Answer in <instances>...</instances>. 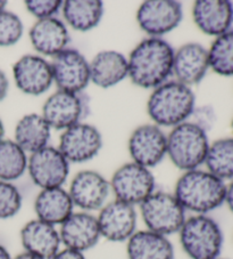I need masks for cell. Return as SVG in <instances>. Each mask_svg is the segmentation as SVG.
<instances>
[{"instance_id": "1", "label": "cell", "mask_w": 233, "mask_h": 259, "mask_svg": "<svg viewBox=\"0 0 233 259\" xmlns=\"http://www.w3.org/2000/svg\"><path fill=\"white\" fill-rule=\"evenodd\" d=\"M173 57L174 49L164 39H143L128 57V77L140 88H157L173 74Z\"/></svg>"}, {"instance_id": "2", "label": "cell", "mask_w": 233, "mask_h": 259, "mask_svg": "<svg viewBox=\"0 0 233 259\" xmlns=\"http://www.w3.org/2000/svg\"><path fill=\"white\" fill-rule=\"evenodd\" d=\"M226 183L208 170L185 171L179 177L173 194L186 211L208 215L225 202Z\"/></svg>"}, {"instance_id": "3", "label": "cell", "mask_w": 233, "mask_h": 259, "mask_svg": "<svg viewBox=\"0 0 233 259\" xmlns=\"http://www.w3.org/2000/svg\"><path fill=\"white\" fill-rule=\"evenodd\" d=\"M196 108L191 87L171 80L152 89L147 102L149 118L158 127H177L188 121Z\"/></svg>"}, {"instance_id": "4", "label": "cell", "mask_w": 233, "mask_h": 259, "mask_svg": "<svg viewBox=\"0 0 233 259\" xmlns=\"http://www.w3.org/2000/svg\"><path fill=\"white\" fill-rule=\"evenodd\" d=\"M178 234L182 250L190 259H216L221 256L223 231L210 216L187 217Z\"/></svg>"}, {"instance_id": "5", "label": "cell", "mask_w": 233, "mask_h": 259, "mask_svg": "<svg viewBox=\"0 0 233 259\" xmlns=\"http://www.w3.org/2000/svg\"><path fill=\"white\" fill-rule=\"evenodd\" d=\"M209 149L207 133L195 123L186 121L174 127L167 135V155L183 172L199 169Z\"/></svg>"}, {"instance_id": "6", "label": "cell", "mask_w": 233, "mask_h": 259, "mask_svg": "<svg viewBox=\"0 0 233 259\" xmlns=\"http://www.w3.org/2000/svg\"><path fill=\"white\" fill-rule=\"evenodd\" d=\"M146 230L169 236L179 233L187 220V211L173 193L155 191L139 205Z\"/></svg>"}, {"instance_id": "7", "label": "cell", "mask_w": 233, "mask_h": 259, "mask_svg": "<svg viewBox=\"0 0 233 259\" xmlns=\"http://www.w3.org/2000/svg\"><path fill=\"white\" fill-rule=\"evenodd\" d=\"M110 191L115 200L140 205L148 196L156 191L155 176L150 169L134 162H128L116 169L109 181Z\"/></svg>"}, {"instance_id": "8", "label": "cell", "mask_w": 233, "mask_h": 259, "mask_svg": "<svg viewBox=\"0 0 233 259\" xmlns=\"http://www.w3.org/2000/svg\"><path fill=\"white\" fill-rule=\"evenodd\" d=\"M31 181L41 190L63 187L70 174V163L56 147L47 145L30 154L28 169Z\"/></svg>"}, {"instance_id": "9", "label": "cell", "mask_w": 233, "mask_h": 259, "mask_svg": "<svg viewBox=\"0 0 233 259\" xmlns=\"http://www.w3.org/2000/svg\"><path fill=\"white\" fill-rule=\"evenodd\" d=\"M182 19V5L176 0H147L137 11L138 25L152 38H160L177 29Z\"/></svg>"}, {"instance_id": "10", "label": "cell", "mask_w": 233, "mask_h": 259, "mask_svg": "<svg viewBox=\"0 0 233 259\" xmlns=\"http://www.w3.org/2000/svg\"><path fill=\"white\" fill-rule=\"evenodd\" d=\"M128 147L132 162L150 169L162 162L167 154V136L156 124H141L131 134Z\"/></svg>"}, {"instance_id": "11", "label": "cell", "mask_w": 233, "mask_h": 259, "mask_svg": "<svg viewBox=\"0 0 233 259\" xmlns=\"http://www.w3.org/2000/svg\"><path fill=\"white\" fill-rule=\"evenodd\" d=\"M101 147L100 132L92 124L80 122L63 131L57 149L69 163H84L97 157Z\"/></svg>"}, {"instance_id": "12", "label": "cell", "mask_w": 233, "mask_h": 259, "mask_svg": "<svg viewBox=\"0 0 233 259\" xmlns=\"http://www.w3.org/2000/svg\"><path fill=\"white\" fill-rule=\"evenodd\" d=\"M53 82L58 91L80 94L90 82V65L81 53L66 48L52 57Z\"/></svg>"}, {"instance_id": "13", "label": "cell", "mask_w": 233, "mask_h": 259, "mask_svg": "<svg viewBox=\"0 0 233 259\" xmlns=\"http://www.w3.org/2000/svg\"><path fill=\"white\" fill-rule=\"evenodd\" d=\"M69 194L81 211H99L111 193L109 181L95 170H81L72 178Z\"/></svg>"}, {"instance_id": "14", "label": "cell", "mask_w": 233, "mask_h": 259, "mask_svg": "<svg viewBox=\"0 0 233 259\" xmlns=\"http://www.w3.org/2000/svg\"><path fill=\"white\" fill-rule=\"evenodd\" d=\"M101 238L115 243H122L136 233L138 212L136 207L122 201H108L97 216Z\"/></svg>"}, {"instance_id": "15", "label": "cell", "mask_w": 233, "mask_h": 259, "mask_svg": "<svg viewBox=\"0 0 233 259\" xmlns=\"http://www.w3.org/2000/svg\"><path fill=\"white\" fill-rule=\"evenodd\" d=\"M86 113L87 103L82 93L57 91L44 102L41 115L50 128L65 131L81 122Z\"/></svg>"}, {"instance_id": "16", "label": "cell", "mask_w": 233, "mask_h": 259, "mask_svg": "<svg viewBox=\"0 0 233 259\" xmlns=\"http://www.w3.org/2000/svg\"><path fill=\"white\" fill-rule=\"evenodd\" d=\"M16 87L26 95L39 96L49 91L53 83L50 62L39 55L22 56L13 66Z\"/></svg>"}, {"instance_id": "17", "label": "cell", "mask_w": 233, "mask_h": 259, "mask_svg": "<svg viewBox=\"0 0 233 259\" xmlns=\"http://www.w3.org/2000/svg\"><path fill=\"white\" fill-rule=\"evenodd\" d=\"M58 231L63 248L83 253L95 248L101 239L97 216L87 211H74Z\"/></svg>"}, {"instance_id": "18", "label": "cell", "mask_w": 233, "mask_h": 259, "mask_svg": "<svg viewBox=\"0 0 233 259\" xmlns=\"http://www.w3.org/2000/svg\"><path fill=\"white\" fill-rule=\"evenodd\" d=\"M209 70L208 49L198 42H188L174 51L173 74L188 87L198 84Z\"/></svg>"}, {"instance_id": "19", "label": "cell", "mask_w": 233, "mask_h": 259, "mask_svg": "<svg viewBox=\"0 0 233 259\" xmlns=\"http://www.w3.org/2000/svg\"><path fill=\"white\" fill-rule=\"evenodd\" d=\"M192 19L201 32L216 38L231 30L233 4L227 0H198L192 6Z\"/></svg>"}, {"instance_id": "20", "label": "cell", "mask_w": 233, "mask_h": 259, "mask_svg": "<svg viewBox=\"0 0 233 259\" xmlns=\"http://www.w3.org/2000/svg\"><path fill=\"white\" fill-rule=\"evenodd\" d=\"M20 239L24 251L41 259H50L62 249L57 227L38 218L25 223L21 229Z\"/></svg>"}, {"instance_id": "21", "label": "cell", "mask_w": 233, "mask_h": 259, "mask_svg": "<svg viewBox=\"0 0 233 259\" xmlns=\"http://www.w3.org/2000/svg\"><path fill=\"white\" fill-rule=\"evenodd\" d=\"M29 38L35 52L51 57L66 49L70 42L69 30L57 17L37 20L29 31Z\"/></svg>"}, {"instance_id": "22", "label": "cell", "mask_w": 233, "mask_h": 259, "mask_svg": "<svg viewBox=\"0 0 233 259\" xmlns=\"http://www.w3.org/2000/svg\"><path fill=\"white\" fill-rule=\"evenodd\" d=\"M38 220L60 226L74 212V204L64 187L40 190L33 203Z\"/></svg>"}, {"instance_id": "23", "label": "cell", "mask_w": 233, "mask_h": 259, "mask_svg": "<svg viewBox=\"0 0 233 259\" xmlns=\"http://www.w3.org/2000/svg\"><path fill=\"white\" fill-rule=\"evenodd\" d=\"M89 65L90 81L102 89L116 86L129 75L128 57L116 51L99 52Z\"/></svg>"}, {"instance_id": "24", "label": "cell", "mask_w": 233, "mask_h": 259, "mask_svg": "<svg viewBox=\"0 0 233 259\" xmlns=\"http://www.w3.org/2000/svg\"><path fill=\"white\" fill-rule=\"evenodd\" d=\"M125 243L128 259H176L168 236L149 230L137 231Z\"/></svg>"}, {"instance_id": "25", "label": "cell", "mask_w": 233, "mask_h": 259, "mask_svg": "<svg viewBox=\"0 0 233 259\" xmlns=\"http://www.w3.org/2000/svg\"><path fill=\"white\" fill-rule=\"evenodd\" d=\"M50 132L51 128L41 114H25L16 123L14 141L25 153L32 154L48 145Z\"/></svg>"}, {"instance_id": "26", "label": "cell", "mask_w": 233, "mask_h": 259, "mask_svg": "<svg viewBox=\"0 0 233 259\" xmlns=\"http://www.w3.org/2000/svg\"><path fill=\"white\" fill-rule=\"evenodd\" d=\"M62 12L66 24L75 31L87 32L100 23L104 4L100 0H66Z\"/></svg>"}, {"instance_id": "27", "label": "cell", "mask_w": 233, "mask_h": 259, "mask_svg": "<svg viewBox=\"0 0 233 259\" xmlns=\"http://www.w3.org/2000/svg\"><path fill=\"white\" fill-rule=\"evenodd\" d=\"M204 164L219 180L233 181V137L219 138L209 144Z\"/></svg>"}, {"instance_id": "28", "label": "cell", "mask_w": 233, "mask_h": 259, "mask_svg": "<svg viewBox=\"0 0 233 259\" xmlns=\"http://www.w3.org/2000/svg\"><path fill=\"white\" fill-rule=\"evenodd\" d=\"M28 169V155L15 141H0V181L15 182Z\"/></svg>"}, {"instance_id": "29", "label": "cell", "mask_w": 233, "mask_h": 259, "mask_svg": "<svg viewBox=\"0 0 233 259\" xmlns=\"http://www.w3.org/2000/svg\"><path fill=\"white\" fill-rule=\"evenodd\" d=\"M209 69L223 77H233V30L218 35L208 49Z\"/></svg>"}, {"instance_id": "30", "label": "cell", "mask_w": 233, "mask_h": 259, "mask_svg": "<svg viewBox=\"0 0 233 259\" xmlns=\"http://www.w3.org/2000/svg\"><path fill=\"white\" fill-rule=\"evenodd\" d=\"M22 194L14 183L0 181V220H10L20 212Z\"/></svg>"}, {"instance_id": "31", "label": "cell", "mask_w": 233, "mask_h": 259, "mask_svg": "<svg viewBox=\"0 0 233 259\" xmlns=\"http://www.w3.org/2000/svg\"><path fill=\"white\" fill-rule=\"evenodd\" d=\"M24 32L22 20L15 13L0 12V47H11L20 41Z\"/></svg>"}, {"instance_id": "32", "label": "cell", "mask_w": 233, "mask_h": 259, "mask_svg": "<svg viewBox=\"0 0 233 259\" xmlns=\"http://www.w3.org/2000/svg\"><path fill=\"white\" fill-rule=\"evenodd\" d=\"M25 8L37 20L55 17L63 7L61 0H26Z\"/></svg>"}, {"instance_id": "33", "label": "cell", "mask_w": 233, "mask_h": 259, "mask_svg": "<svg viewBox=\"0 0 233 259\" xmlns=\"http://www.w3.org/2000/svg\"><path fill=\"white\" fill-rule=\"evenodd\" d=\"M190 118H192V121L190 122L195 123L205 133L212 131L216 122V113H215L213 106L210 105H201L195 108Z\"/></svg>"}, {"instance_id": "34", "label": "cell", "mask_w": 233, "mask_h": 259, "mask_svg": "<svg viewBox=\"0 0 233 259\" xmlns=\"http://www.w3.org/2000/svg\"><path fill=\"white\" fill-rule=\"evenodd\" d=\"M50 259H87L86 254L80 251H75V250L67 249V248H62L60 251Z\"/></svg>"}, {"instance_id": "35", "label": "cell", "mask_w": 233, "mask_h": 259, "mask_svg": "<svg viewBox=\"0 0 233 259\" xmlns=\"http://www.w3.org/2000/svg\"><path fill=\"white\" fill-rule=\"evenodd\" d=\"M8 89H10V81H8L6 73L0 69V102L6 98Z\"/></svg>"}, {"instance_id": "36", "label": "cell", "mask_w": 233, "mask_h": 259, "mask_svg": "<svg viewBox=\"0 0 233 259\" xmlns=\"http://www.w3.org/2000/svg\"><path fill=\"white\" fill-rule=\"evenodd\" d=\"M225 203L230 211L233 213V181H230L228 184H226V192H225Z\"/></svg>"}, {"instance_id": "37", "label": "cell", "mask_w": 233, "mask_h": 259, "mask_svg": "<svg viewBox=\"0 0 233 259\" xmlns=\"http://www.w3.org/2000/svg\"><path fill=\"white\" fill-rule=\"evenodd\" d=\"M13 259H41V258L34 256V254L30 253V252L23 251V252H21L19 254H16L15 257H13Z\"/></svg>"}, {"instance_id": "38", "label": "cell", "mask_w": 233, "mask_h": 259, "mask_svg": "<svg viewBox=\"0 0 233 259\" xmlns=\"http://www.w3.org/2000/svg\"><path fill=\"white\" fill-rule=\"evenodd\" d=\"M0 259H13L5 245L0 244Z\"/></svg>"}, {"instance_id": "39", "label": "cell", "mask_w": 233, "mask_h": 259, "mask_svg": "<svg viewBox=\"0 0 233 259\" xmlns=\"http://www.w3.org/2000/svg\"><path fill=\"white\" fill-rule=\"evenodd\" d=\"M4 136H5V126H4L3 120L0 119V141L4 140Z\"/></svg>"}, {"instance_id": "40", "label": "cell", "mask_w": 233, "mask_h": 259, "mask_svg": "<svg viewBox=\"0 0 233 259\" xmlns=\"http://www.w3.org/2000/svg\"><path fill=\"white\" fill-rule=\"evenodd\" d=\"M6 6H7V2H5V0H0V12L5 10Z\"/></svg>"}, {"instance_id": "41", "label": "cell", "mask_w": 233, "mask_h": 259, "mask_svg": "<svg viewBox=\"0 0 233 259\" xmlns=\"http://www.w3.org/2000/svg\"><path fill=\"white\" fill-rule=\"evenodd\" d=\"M231 131H232V134H233V117H232V120H231Z\"/></svg>"}, {"instance_id": "42", "label": "cell", "mask_w": 233, "mask_h": 259, "mask_svg": "<svg viewBox=\"0 0 233 259\" xmlns=\"http://www.w3.org/2000/svg\"><path fill=\"white\" fill-rule=\"evenodd\" d=\"M216 259H226V258H221V257H218V258H216Z\"/></svg>"}]
</instances>
